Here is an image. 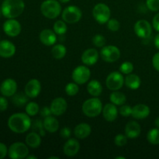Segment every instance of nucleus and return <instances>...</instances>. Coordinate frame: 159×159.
<instances>
[{
    "instance_id": "19",
    "label": "nucleus",
    "mask_w": 159,
    "mask_h": 159,
    "mask_svg": "<svg viewBox=\"0 0 159 159\" xmlns=\"http://www.w3.org/2000/svg\"><path fill=\"white\" fill-rule=\"evenodd\" d=\"M102 116L108 122H113L116 120L118 115V110L116 106L113 103H107L102 108Z\"/></svg>"
},
{
    "instance_id": "51",
    "label": "nucleus",
    "mask_w": 159,
    "mask_h": 159,
    "mask_svg": "<svg viewBox=\"0 0 159 159\" xmlns=\"http://www.w3.org/2000/svg\"><path fill=\"white\" fill-rule=\"evenodd\" d=\"M70 1H71V0H59V2L61 3H67Z\"/></svg>"
},
{
    "instance_id": "31",
    "label": "nucleus",
    "mask_w": 159,
    "mask_h": 159,
    "mask_svg": "<svg viewBox=\"0 0 159 159\" xmlns=\"http://www.w3.org/2000/svg\"><path fill=\"white\" fill-rule=\"evenodd\" d=\"M53 30L57 35H63L68 30V26L64 20H57L53 26Z\"/></svg>"
},
{
    "instance_id": "47",
    "label": "nucleus",
    "mask_w": 159,
    "mask_h": 159,
    "mask_svg": "<svg viewBox=\"0 0 159 159\" xmlns=\"http://www.w3.org/2000/svg\"><path fill=\"white\" fill-rule=\"evenodd\" d=\"M152 26L155 30L159 32V12L154 16L152 20Z\"/></svg>"
},
{
    "instance_id": "42",
    "label": "nucleus",
    "mask_w": 159,
    "mask_h": 159,
    "mask_svg": "<svg viewBox=\"0 0 159 159\" xmlns=\"http://www.w3.org/2000/svg\"><path fill=\"white\" fill-rule=\"evenodd\" d=\"M71 134V129L68 127H65L60 130V136L61 137L64 139H67V138H69Z\"/></svg>"
},
{
    "instance_id": "37",
    "label": "nucleus",
    "mask_w": 159,
    "mask_h": 159,
    "mask_svg": "<svg viewBox=\"0 0 159 159\" xmlns=\"http://www.w3.org/2000/svg\"><path fill=\"white\" fill-rule=\"evenodd\" d=\"M134 71V65L130 61H125L120 66V71L122 74L129 75Z\"/></svg>"
},
{
    "instance_id": "16",
    "label": "nucleus",
    "mask_w": 159,
    "mask_h": 159,
    "mask_svg": "<svg viewBox=\"0 0 159 159\" xmlns=\"http://www.w3.org/2000/svg\"><path fill=\"white\" fill-rule=\"evenodd\" d=\"M99 60V52L95 48L87 49L82 53V63L87 66L94 65Z\"/></svg>"
},
{
    "instance_id": "11",
    "label": "nucleus",
    "mask_w": 159,
    "mask_h": 159,
    "mask_svg": "<svg viewBox=\"0 0 159 159\" xmlns=\"http://www.w3.org/2000/svg\"><path fill=\"white\" fill-rule=\"evenodd\" d=\"M134 33L138 37L142 39L148 38L152 34V27L148 21L140 20L134 24Z\"/></svg>"
},
{
    "instance_id": "49",
    "label": "nucleus",
    "mask_w": 159,
    "mask_h": 159,
    "mask_svg": "<svg viewBox=\"0 0 159 159\" xmlns=\"http://www.w3.org/2000/svg\"><path fill=\"white\" fill-rule=\"evenodd\" d=\"M155 127H156L157 128H159V116H158V117H157L156 119H155Z\"/></svg>"
},
{
    "instance_id": "52",
    "label": "nucleus",
    "mask_w": 159,
    "mask_h": 159,
    "mask_svg": "<svg viewBox=\"0 0 159 159\" xmlns=\"http://www.w3.org/2000/svg\"><path fill=\"white\" fill-rule=\"evenodd\" d=\"M49 158H50V159H51V158H55V159H58L59 158H58V157H55V156H53V157H49Z\"/></svg>"
},
{
    "instance_id": "4",
    "label": "nucleus",
    "mask_w": 159,
    "mask_h": 159,
    "mask_svg": "<svg viewBox=\"0 0 159 159\" xmlns=\"http://www.w3.org/2000/svg\"><path fill=\"white\" fill-rule=\"evenodd\" d=\"M40 12L46 18L54 20L60 16L61 6L57 0H45L40 5Z\"/></svg>"
},
{
    "instance_id": "13",
    "label": "nucleus",
    "mask_w": 159,
    "mask_h": 159,
    "mask_svg": "<svg viewBox=\"0 0 159 159\" xmlns=\"http://www.w3.org/2000/svg\"><path fill=\"white\" fill-rule=\"evenodd\" d=\"M17 91V83L14 79H6L0 85V93L3 96L11 97Z\"/></svg>"
},
{
    "instance_id": "46",
    "label": "nucleus",
    "mask_w": 159,
    "mask_h": 159,
    "mask_svg": "<svg viewBox=\"0 0 159 159\" xmlns=\"http://www.w3.org/2000/svg\"><path fill=\"white\" fill-rule=\"evenodd\" d=\"M8 154V148L3 143H0V159L4 158Z\"/></svg>"
},
{
    "instance_id": "40",
    "label": "nucleus",
    "mask_w": 159,
    "mask_h": 159,
    "mask_svg": "<svg viewBox=\"0 0 159 159\" xmlns=\"http://www.w3.org/2000/svg\"><path fill=\"white\" fill-rule=\"evenodd\" d=\"M146 6L149 10L158 12L159 10V0H146Z\"/></svg>"
},
{
    "instance_id": "5",
    "label": "nucleus",
    "mask_w": 159,
    "mask_h": 159,
    "mask_svg": "<svg viewBox=\"0 0 159 159\" xmlns=\"http://www.w3.org/2000/svg\"><path fill=\"white\" fill-rule=\"evenodd\" d=\"M93 16L95 20L99 24H105L110 20L111 11L110 7L105 3H98L93 8Z\"/></svg>"
},
{
    "instance_id": "39",
    "label": "nucleus",
    "mask_w": 159,
    "mask_h": 159,
    "mask_svg": "<svg viewBox=\"0 0 159 159\" xmlns=\"http://www.w3.org/2000/svg\"><path fill=\"white\" fill-rule=\"evenodd\" d=\"M120 27V24L116 19H110V20L107 22V28L110 31L116 32V31L119 30Z\"/></svg>"
},
{
    "instance_id": "18",
    "label": "nucleus",
    "mask_w": 159,
    "mask_h": 159,
    "mask_svg": "<svg viewBox=\"0 0 159 159\" xmlns=\"http://www.w3.org/2000/svg\"><path fill=\"white\" fill-rule=\"evenodd\" d=\"M150 114V108L145 104L140 103L132 107L131 116L134 119L143 120L147 118Z\"/></svg>"
},
{
    "instance_id": "43",
    "label": "nucleus",
    "mask_w": 159,
    "mask_h": 159,
    "mask_svg": "<svg viewBox=\"0 0 159 159\" xmlns=\"http://www.w3.org/2000/svg\"><path fill=\"white\" fill-rule=\"evenodd\" d=\"M40 114L42 117L45 118L48 116H51L52 115V113H51V108L48 107H43V108L40 110Z\"/></svg>"
},
{
    "instance_id": "27",
    "label": "nucleus",
    "mask_w": 159,
    "mask_h": 159,
    "mask_svg": "<svg viewBox=\"0 0 159 159\" xmlns=\"http://www.w3.org/2000/svg\"><path fill=\"white\" fill-rule=\"evenodd\" d=\"M87 91L93 97H98L102 94V85L97 80H92L87 85Z\"/></svg>"
},
{
    "instance_id": "54",
    "label": "nucleus",
    "mask_w": 159,
    "mask_h": 159,
    "mask_svg": "<svg viewBox=\"0 0 159 159\" xmlns=\"http://www.w3.org/2000/svg\"><path fill=\"white\" fill-rule=\"evenodd\" d=\"M1 13H2V9L1 8H0V15H1Z\"/></svg>"
},
{
    "instance_id": "23",
    "label": "nucleus",
    "mask_w": 159,
    "mask_h": 159,
    "mask_svg": "<svg viewBox=\"0 0 159 159\" xmlns=\"http://www.w3.org/2000/svg\"><path fill=\"white\" fill-rule=\"evenodd\" d=\"M92 132V127L86 123H81L78 124L74 129V134L79 139H85L88 138Z\"/></svg>"
},
{
    "instance_id": "17",
    "label": "nucleus",
    "mask_w": 159,
    "mask_h": 159,
    "mask_svg": "<svg viewBox=\"0 0 159 159\" xmlns=\"http://www.w3.org/2000/svg\"><path fill=\"white\" fill-rule=\"evenodd\" d=\"M80 150V143L78 140L71 138L65 142L63 151L65 155L68 157H73L77 155Z\"/></svg>"
},
{
    "instance_id": "14",
    "label": "nucleus",
    "mask_w": 159,
    "mask_h": 159,
    "mask_svg": "<svg viewBox=\"0 0 159 159\" xmlns=\"http://www.w3.org/2000/svg\"><path fill=\"white\" fill-rule=\"evenodd\" d=\"M50 108L52 115L58 116L65 113L68 108V103L64 98L57 97L52 101Z\"/></svg>"
},
{
    "instance_id": "1",
    "label": "nucleus",
    "mask_w": 159,
    "mask_h": 159,
    "mask_svg": "<svg viewBox=\"0 0 159 159\" xmlns=\"http://www.w3.org/2000/svg\"><path fill=\"white\" fill-rule=\"evenodd\" d=\"M32 120L27 113H16L10 116L8 120V127L12 132L23 134L31 127Z\"/></svg>"
},
{
    "instance_id": "15",
    "label": "nucleus",
    "mask_w": 159,
    "mask_h": 159,
    "mask_svg": "<svg viewBox=\"0 0 159 159\" xmlns=\"http://www.w3.org/2000/svg\"><path fill=\"white\" fill-rule=\"evenodd\" d=\"M41 91V84L37 79H33L26 83L25 86V93L31 99L37 98Z\"/></svg>"
},
{
    "instance_id": "32",
    "label": "nucleus",
    "mask_w": 159,
    "mask_h": 159,
    "mask_svg": "<svg viewBox=\"0 0 159 159\" xmlns=\"http://www.w3.org/2000/svg\"><path fill=\"white\" fill-rule=\"evenodd\" d=\"M147 140L152 144H159V128H153L147 134Z\"/></svg>"
},
{
    "instance_id": "48",
    "label": "nucleus",
    "mask_w": 159,
    "mask_h": 159,
    "mask_svg": "<svg viewBox=\"0 0 159 159\" xmlns=\"http://www.w3.org/2000/svg\"><path fill=\"white\" fill-rule=\"evenodd\" d=\"M154 43H155V47L157 48V49L159 50V34H157V35L155 36Z\"/></svg>"
},
{
    "instance_id": "36",
    "label": "nucleus",
    "mask_w": 159,
    "mask_h": 159,
    "mask_svg": "<svg viewBox=\"0 0 159 159\" xmlns=\"http://www.w3.org/2000/svg\"><path fill=\"white\" fill-rule=\"evenodd\" d=\"M92 41L93 43L94 44V46H96V48H103L106 45L107 43V40H106L105 37H103L101 34H96L92 39Z\"/></svg>"
},
{
    "instance_id": "9",
    "label": "nucleus",
    "mask_w": 159,
    "mask_h": 159,
    "mask_svg": "<svg viewBox=\"0 0 159 159\" xmlns=\"http://www.w3.org/2000/svg\"><path fill=\"white\" fill-rule=\"evenodd\" d=\"M124 84V78L121 72L113 71L107 76L106 79L107 87L111 91L120 89Z\"/></svg>"
},
{
    "instance_id": "34",
    "label": "nucleus",
    "mask_w": 159,
    "mask_h": 159,
    "mask_svg": "<svg viewBox=\"0 0 159 159\" xmlns=\"http://www.w3.org/2000/svg\"><path fill=\"white\" fill-rule=\"evenodd\" d=\"M40 112L39 105L35 102H30L26 105V113L30 116H34Z\"/></svg>"
},
{
    "instance_id": "30",
    "label": "nucleus",
    "mask_w": 159,
    "mask_h": 159,
    "mask_svg": "<svg viewBox=\"0 0 159 159\" xmlns=\"http://www.w3.org/2000/svg\"><path fill=\"white\" fill-rule=\"evenodd\" d=\"M67 49L65 45L63 44H56L51 49V54L52 56L57 60H61L66 55Z\"/></svg>"
},
{
    "instance_id": "7",
    "label": "nucleus",
    "mask_w": 159,
    "mask_h": 159,
    "mask_svg": "<svg viewBox=\"0 0 159 159\" xmlns=\"http://www.w3.org/2000/svg\"><path fill=\"white\" fill-rule=\"evenodd\" d=\"M8 155L12 159L26 158L29 155V149L24 143L15 142L9 148Z\"/></svg>"
},
{
    "instance_id": "10",
    "label": "nucleus",
    "mask_w": 159,
    "mask_h": 159,
    "mask_svg": "<svg viewBox=\"0 0 159 159\" xmlns=\"http://www.w3.org/2000/svg\"><path fill=\"white\" fill-rule=\"evenodd\" d=\"M100 56L104 61L113 63L120 57V51L114 45L104 46L100 51Z\"/></svg>"
},
{
    "instance_id": "3",
    "label": "nucleus",
    "mask_w": 159,
    "mask_h": 159,
    "mask_svg": "<svg viewBox=\"0 0 159 159\" xmlns=\"http://www.w3.org/2000/svg\"><path fill=\"white\" fill-rule=\"evenodd\" d=\"M102 103L97 97L90 98L83 102L82 107V112L86 116L94 118L99 116L102 111Z\"/></svg>"
},
{
    "instance_id": "38",
    "label": "nucleus",
    "mask_w": 159,
    "mask_h": 159,
    "mask_svg": "<svg viewBox=\"0 0 159 159\" xmlns=\"http://www.w3.org/2000/svg\"><path fill=\"white\" fill-rule=\"evenodd\" d=\"M127 138H128L126 136V134L124 135L122 134H119L114 138L115 144L118 147H123L127 143Z\"/></svg>"
},
{
    "instance_id": "25",
    "label": "nucleus",
    "mask_w": 159,
    "mask_h": 159,
    "mask_svg": "<svg viewBox=\"0 0 159 159\" xmlns=\"http://www.w3.org/2000/svg\"><path fill=\"white\" fill-rule=\"evenodd\" d=\"M124 84L127 88L130 89H138L140 88L141 84V80L138 75L135 74H129L126 78H124Z\"/></svg>"
},
{
    "instance_id": "26",
    "label": "nucleus",
    "mask_w": 159,
    "mask_h": 159,
    "mask_svg": "<svg viewBox=\"0 0 159 159\" xmlns=\"http://www.w3.org/2000/svg\"><path fill=\"white\" fill-rule=\"evenodd\" d=\"M26 143L31 148H37L41 144V136L35 131L30 132L26 135Z\"/></svg>"
},
{
    "instance_id": "20",
    "label": "nucleus",
    "mask_w": 159,
    "mask_h": 159,
    "mask_svg": "<svg viewBox=\"0 0 159 159\" xmlns=\"http://www.w3.org/2000/svg\"><path fill=\"white\" fill-rule=\"evenodd\" d=\"M40 40L46 46H53L57 41V36L54 30L50 29H44L40 32Z\"/></svg>"
},
{
    "instance_id": "21",
    "label": "nucleus",
    "mask_w": 159,
    "mask_h": 159,
    "mask_svg": "<svg viewBox=\"0 0 159 159\" xmlns=\"http://www.w3.org/2000/svg\"><path fill=\"white\" fill-rule=\"evenodd\" d=\"M16 47L12 42L7 40H3L0 41V56L2 57L8 58L15 54Z\"/></svg>"
},
{
    "instance_id": "33",
    "label": "nucleus",
    "mask_w": 159,
    "mask_h": 159,
    "mask_svg": "<svg viewBox=\"0 0 159 159\" xmlns=\"http://www.w3.org/2000/svg\"><path fill=\"white\" fill-rule=\"evenodd\" d=\"M31 128L33 130L37 133H38L40 136H45L46 130H45L44 127H43V123L40 120H34L31 124Z\"/></svg>"
},
{
    "instance_id": "8",
    "label": "nucleus",
    "mask_w": 159,
    "mask_h": 159,
    "mask_svg": "<svg viewBox=\"0 0 159 159\" xmlns=\"http://www.w3.org/2000/svg\"><path fill=\"white\" fill-rule=\"evenodd\" d=\"M91 76V71L90 69L86 66L80 65L78 66L73 70L71 78L72 80L78 85H83L86 83L90 79Z\"/></svg>"
},
{
    "instance_id": "53",
    "label": "nucleus",
    "mask_w": 159,
    "mask_h": 159,
    "mask_svg": "<svg viewBox=\"0 0 159 159\" xmlns=\"http://www.w3.org/2000/svg\"><path fill=\"white\" fill-rule=\"evenodd\" d=\"M119 158H122V159H125V158L124 157H116V159H119Z\"/></svg>"
},
{
    "instance_id": "50",
    "label": "nucleus",
    "mask_w": 159,
    "mask_h": 159,
    "mask_svg": "<svg viewBox=\"0 0 159 159\" xmlns=\"http://www.w3.org/2000/svg\"><path fill=\"white\" fill-rule=\"evenodd\" d=\"M26 159H37V157L36 156H33V155H30V156H28L26 158Z\"/></svg>"
},
{
    "instance_id": "22",
    "label": "nucleus",
    "mask_w": 159,
    "mask_h": 159,
    "mask_svg": "<svg viewBox=\"0 0 159 159\" xmlns=\"http://www.w3.org/2000/svg\"><path fill=\"white\" fill-rule=\"evenodd\" d=\"M141 133V125L136 121H130L125 127V134L130 139L137 138Z\"/></svg>"
},
{
    "instance_id": "44",
    "label": "nucleus",
    "mask_w": 159,
    "mask_h": 159,
    "mask_svg": "<svg viewBox=\"0 0 159 159\" xmlns=\"http://www.w3.org/2000/svg\"><path fill=\"white\" fill-rule=\"evenodd\" d=\"M8 106H9V103H8L7 99L5 97L0 96V111H6L8 108Z\"/></svg>"
},
{
    "instance_id": "45",
    "label": "nucleus",
    "mask_w": 159,
    "mask_h": 159,
    "mask_svg": "<svg viewBox=\"0 0 159 159\" xmlns=\"http://www.w3.org/2000/svg\"><path fill=\"white\" fill-rule=\"evenodd\" d=\"M152 65L155 69L159 71V52L156 53L152 57Z\"/></svg>"
},
{
    "instance_id": "29",
    "label": "nucleus",
    "mask_w": 159,
    "mask_h": 159,
    "mask_svg": "<svg viewBox=\"0 0 159 159\" xmlns=\"http://www.w3.org/2000/svg\"><path fill=\"white\" fill-rule=\"evenodd\" d=\"M28 98L29 97H28L26 93L24 94L23 93H16L12 96V101L15 106H16L18 107H22L27 104Z\"/></svg>"
},
{
    "instance_id": "35",
    "label": "nucleus",
    "mask_w": 159,
    "mask_h": 159,
    "mask_svg": "<svg viewBox=\"0 0 159 159\" xmlns=\"http://www.w3.org/2000/svg\"><path fill=\"white\" fill-rule=\"evenodd\" d=\"M79 91V85L75 82H70V83L67 84L65 86V93L68 96H74L76 94H78Z\"/></svg>"
},
{
    "instance_id": "2",
    "label": "nucleus",
    "mask_w": 159,
    "mask_h": 159,
    "mask_svg": "<svg viewBox=\"0 0 159 159\" xmlns=\"http://www.w3.org/2000/svg\"><path fill=\"white\" fill-rule=\"evenodd\" d=\"M25 4L23 0H4L1 6L2 13L6 18L15 19L23 12Z\"/></svg>"
},
{
    "instance_id": "41",
    "label": "nucleus",
    "mask_w": 159,
    "mask_h": 159,
    "mask_svg": "<svg viewBox=\"0 0 159 159\" xmlns=\"http://www.w3.org/2000/svg\"><path fill=\"white\" fill-rule=\"evenodd\" d=\"M120 114L124 117H128L131 115L132 113V107L128 105H122L120 108L119 109Z\"/></svg>"
},
{
    "instance_id": "6",
    "label": "nucleus",
    "mask_w": 159,
    "mask_h": 159,
    "mask_svg": "<svg viewBox=\"0 0 159 159\" xmlns=\"http://www.w3.org/2000/svg\"><path fill=\"white\" fill-rule=\"evenodd\" d=\"M82 10L78 6H69L64 9L61 16L65 23L73 24L78 23L82 18Z\"/></svg>"
},
{
    "instance_id": "12",
    "label": "nucleus",
    "mask_w": 159,
    "mask_h": 159,
    "mask_svg": "<svg viewBox=\"0 0 159 159\" xmlns=\"http://www.w3.org/2000/svg\"><path fill=\"white\" fill-rule=\"evenodd\" d=\"M21 25L15 19H9L3 24V30L9 37H17L21 32Z\"/></svg>"
},
{
    "instance_id": "24",
    "label": "nucleus",
    "mask_w": 159,
    "mask_h": 159,
    "mask_svg": "<svg viewBox=\"0 0 159 159\" xmlns=\"http://www.w3.org/2000/svg\"><path fill=\"white\" fill-rule=\"evenodd\" d=\"M45 130L49 133H54L59 128V122L54 116H48L44 118L43 121Z\"/></svg>"
},
{
    "instance_id": "28",
    "label": "nucleus",
    "mask_w": 159,
    "mask_h": 159,
    "mask_svg": "<svg viewBox=\"0 0 159 159\" xmlns=\"http://www.w3.org/2000/svg\"><path fill=\"white\" fill-rule=\"evenodd\" d=\"M110 102L112 103L115 104L116 106H122L127 101V98L126 96L121 92H119L118 90L116 91H113V93L110 94Z\"/></svg>"
}]
</instances>
